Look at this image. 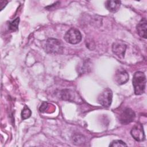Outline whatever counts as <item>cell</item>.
Segmentation results:
<instances>
[{"instance_id": "13", "label": "cell", "mask_w": 147, "mask_h": 147, "mask_svg": "<svg viewBox=\"0 0 147 147\" xmlns=\"http://www.w3.org/2000/svg\"><path fill=\"white\" fill-rule=\"evenodd\" d=\"M31 111L27 107V106H25L24 109L22 110V112H21V118L22 119H26L27 118H28L29 117H30L31 115Z\"/></svg>"}, {"instance_id": "12", "label": "cell", "mask_w": 147, "mask_h": 147, "mask_svg": "<svg viewBox=\"0 0 147 147\" xmlns=\"http://www.w3.org/2000/svg\"><path fill=\"white\" fill-rule=\"evenodd\" d=\"M19 22H20L19 17L16 18L14 20H13V21H11V22L9 23V29L10 31H12V32H15V31L17 30H18V26Z\"/></svg>"}, {"instance_id": "6", "label": "cell", "mask_w": 147, "mask_h": 147, "mask_svg": "<svg viewBox=\"0 0 147 147\" xmlns=\"http://www.w3.org/2000/svg\"><path fill=\"white\" fill-rule=\"evenodd\" d=\"M130 134L133 138L137 141H142L145 140V136L143 126L140 123H137L131 130Z\"/></svg>"}, {"instance_id": "2", "label": "cell", "mask_w": 147, "mask_h": 147, "mask_svg": "<svg viewBox=\"0 0 147 147\" xmlns=\"http://www.w3.org/2000/svg\"><path fill=\"white\" fill-rule=\"evenodd\" d=\"M43 48L47 53L53 55L60 54L63 49L61 41L53 38L47 39L43 45Z\"/></svg>"}, {"instance_id": "10", "label": "cell", "mask_w": 147, "mask_h": 147, "mask_svg": "<svg viewBox=\"0 0 147 147\" xmlns=\"http://www.w3.org/2000/svg\"><path fill=\"white\" fill-rule=\"evenodd\" d=\"M121 3L119 1H107L105 2V6L109 11L116 12L120 8Z\"/></svg>"}, {"instance_id": "15", "label": "cell", "mask_w": 147, "mask_h": 147, "mask_svg": "<svg viewBox=\"0 0 147 147\" xmlns=\"http://www.w3.org/2000/svg\"><path fill=\"white\" fill-rule=\"evenodd\" d=\"M110 146H127V145L121 140H114L109 145Z\"/></svg>"}, {"instance_id": "14", "label": "cell", "mask_w": 147, "mask_h": 147, "mask_svg": "<svg viewBox=\"0 0 147 147\" xmlns=\"http://www.w3.org/2000/svg\"><path fill=\"white\" fill-rule=\"evenodd\" d=\"M84 138L82 135H75L73 137V141L74 143L76 145H80V144H83L84 142Z\"/></svg>"}, {"instance_id": "8", "label": "cell", "mask_w": 147, "mask_h": 147, "mask_svg": "<svg viewBox=\"0 0 147 147\" xmlns=\"http://www.w3.org/2000/svg\"><path fill=\"white\" fill-rule=\"evenodd\" d=\"M129 74L123 68L118 69L114 75V79L115 82L119 85L123 84L126 83L129 80Z\"/></svg>"}, {"instance_id": "11", "label": "cell", "mask_w": 147, "mask_h": 147, "mask_svg": "<svg viewBox=\"0 0 147 147\" xmlns=\"http://www.w3.org/2000/svg\"><path fill=\"white\" fill-rule=\"evenodd\" d=\"M60 97L63 100H72L74 98V94L70 90H63L60 92Z\"/></svg>"}, {"instance_id": "16", "label": "cell", "mask_w": 147, "mask_h": 147, "mask_svg": "<svg viewBox=\"0 0 147 147\" xmlns=\"http://www.w3.org/2000/svg\"><path fill=\"white\" fill-rule=\"evenodd\" d=\"M48 107V104L47 102H43L42 103V105H41L40 107V111L42 113H44V112H45L46 111V110L47 109Z\"/></svg>"}, {"instance_id": "7", "label": "cell", "mask_w": 147, "mask_h": 147, "mask_svg": "<svg viewBox=\"0 0 147 147\" xmlns=\"http://www.w3.org/2000/svg\"><path fill=\"white\" fill-rule=\"evenodd\" d=\"M126 49V45L122 41H117L113 43L112 51L113 53L120 59H123L125 56Z\"/></svg>"}, {"instance_id": "9", "label": "cell", "mask_w": 147, "mask_h": 147, "mask_svg": "<svg viewBox=\"0 0 147 147\" xmlns=\"http://www.w3.org/2000/svg\"><path fill=\"white\" fill-rule=\"evenodd\" d=\"M146 28L147 21L145 18H142L137 25V32L140 36L144 38H146Z\"/></svg>"}, {"instance_id": "5", "label": "cell", "mask_w": 147, "mask_h": 147, "mask_svg": "<svg viewBox=\"0 0 147 147\" xmlns=\"http://www.w3.org/2000/svg\"><path fill=\"white\" fill-rule=\"evenodd\" d=\"M136 114L133 110L130 108L124 109L119 115V122L123 125H127L131 122L135 118Z\"/></svg>"}, {"instance_id": "4", "label": "cell", "mask_w": 147, "mask_h": 147, "mask_svg": "<svg viewBox=\"0 0 147 147\" xmlns=\"http://www.w3.org/2000/svg\"><path fill=\"white\" fill-rule=\"evenodd\" d=\"M113 92L109 88L104 89L98 95L97 100L98 103L104 107H109L112 102Z\"/></svg>"}, {"instance_id": "3", "label": "cell", "mask_w": 147, "mask_h": 147, "mask_svg": "<svg viewBox=\"0 0 147 147\" xmlns=\"http://www.w3.org/2000/svg\"><path fill=\"white\" fill-rule=\"evenodd\" d=\"M64 38L68 43L76 44L81 41L82 34L78 29L71 28L65 33Z\"/></svg>"}, {"instance_id": "1", "label": "cell", "mask_w": 147, "mask_h": 147, "mask_svg": "<svg viewBox=\"0 0 147 147\" xmlns=\"http://www.w3.org/2000/svg\"><path fill=\"white\" fill-rule=\"evenodd\" d=\"M146 82V76L144 72L137 71L134 74L133 85L136 95H141L145 92Z\"/></svg>"}]
</instances>
